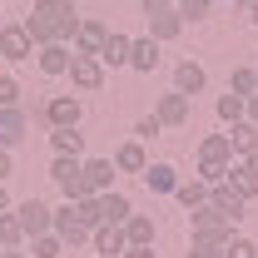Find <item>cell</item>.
Masks as SVG:
<instances>
[{
	"label": "cell",
	"mask_w": 258,
	"mask_h": 258,
	"mask_svg": "<svg viewBox=\"0 0 258 258\" xmlns=\"http://www.w3.org/2000/svg\"><path fill=\"white\" fill-rule=\"evenodd\" d=\"M189 238H204V243L228 248V243L238 238V224H228L214 204H199V209H189Z\"/></svg>",
	"instance_id": "6da1fadb"
},
{
	"label": "cell",
	"mask_w": 258,
	"mask_h": 258,
	"mask_svg": "<svg viewBox=\"0 0 258 258\" xmlns=\"http://www.w3.org/2000/svg\"><path fill=\"white\" fill-rule=\"evenodd\" d=\"M50 228L60 233V243H64V248H85V243H90V224L75 214V204H70V199H64L60 209L50 214Z\"/></svg>",
	"instance_id": "7a4b0ae2"
},
{
	"label": "cell",
	"mask_w": 258,
	"mask_h": 258,
	"mask_svg": "<svg viewBox=\"0 0 258 258\" xmlns=\"http://www.w3.org/2000/svg\"><path fill=\"white\" fill-rule=\"evenodd\" d=\"M25 139H30V109L25 104H0V144L20 149Z\"/></svg>",
	"instance_id": "3957f363"
},
{
	"label": "cell",
	"mask_w": 258,
	"mask_h": 258,
	"mask_svg": "<svg viewBox=\"0 0 258 258\" xmlns=\"http://www.w3.org/2000/svg\"><path fill=\"white\" fill-rule=\"evenodd\" d=\"M64 75H70V85L85 90V95H95L99 85H104V64H99V55H80V50L70 55V70H64Z\"/></svg>",
	"instance_id": "277c9868"
},
{
	"label": "cell",
	"mask_w": 258,
	"mask_h": 258,
	"mask_svg": "<svg viewBox=\"0 0 258 258\" xmlns=\"http://www.w3.org/2000/svg\"><path fill=\"white\" fill-rule=\"evenodd\" d=\"M30 114H40V119H45L50 129H55V124H80L85 104H80L75 95H50L45 104H40V109H30Z\"/></svg>",
	"instance_id": "5b68a950"
},
{
	"label": "cell",
	"mask_w": 258,
	"mask_h": 258,
	"mask_svg": "<svg viewBox=\"0 0 258 258\" xmlns=\"http://www.w3.org/2000/svg\"><path fill=\"white\" fill-rule=\"evenodd\" d=\"M209 204H214V209L224 214L228 224H243V214H248V199H243V194L233 189L228 179H219V184H209Z\"/></svg>",
	"instance_id": "8992f818"
},
{
	"label": "cell",
	"mask_w": 258,
	"mask_h": 258,
	"mask_svg": "<svg viewBox=\"0 0 258 258\" xmlns=\"http://www.w3.org/2000/svg\"><path fill=\"white\" fill-rule=\"evenodd\" d=\"M10 214L20 219V233L35 238V233H45V228H50V214H55V209H50L45 199H25V204H10Z\"/></svg>",
	"instance_id": "52a82bcc"
},
{
	"label": "cell",
	"mask_w": 258,
	"mask_h": 258,
	"mask_svg": "<svg viewBox=\"0 0 258 258\" xmlns=\"http://www.w3.org/2000/svg\"><path fill=\"white\" fill-rule=\"evenodd\" d=\"M70 45L64 40H50V45H35V64H40V75H50V80H60L64 70H70Z\"/></svg>",
	"instance_id": "ba28073f"
},
{
	"label": "cell",
	"mask_w": 258,
	"mask_h": 258,
	"mask_svg": "<svg viewBox=\"0 0 258 258\" xmlns=\"http://www.w3.org/2000/svg\"><path fill=\"white\" fill-rule=\"evenodd\" d=\"M154 119H159L164 129H179V124H189V95H179V90L159 95V104H154Z\"/></svg>",
	"instance_id": "9c48e42d"
},
{
	"label": "cell",
	"mask_w": 258,
	"mask_h": 258,
	"mask_svg": "<svg viewBox=\"0 0 258 258\" xmlns=\"http://www.w3.org/2000/svg\"><path fill=\"white\" fill-rule=\"evenodd\" d=\"M159 40L154 35H144V40H129V70H139V75H154L159 70Z\"/></svg>",
	"instance_id": "30bf717a"
},
{
	"label": "cell",
	"mask_w": 258,
	"mask_h": 258,
	"mask_svg": "<svg viewBox=\"0 0 258 258\" xmlns=\"http://www.w3.org/2000/svg\"><path fill=\"white\" fill-rule=\"evenodd\" d=\"M30 35L20 30V25H0V60H10V64H20V60H30Z\"/></svg>",
	"instance_id": "8fae6325"
},
{
	"label": "cell",
	"mask_w": 258,
	"mask_h": 258,
	"mask_svg": "<svg viewBox=\"0 0 258 258\" xmlns=\"http://www.w3.org/2000/svg\"><path fill=\"white\" fill-rule=\"evenodd\" d=\"M99 64H104V70H119V64H129V35L124 30H109L104 35V40H99Z\"/></svg>",
	"instance_id": "7c38bea8"
},
{
	"label": "cell",
	"mask_w": 258,
	"mask_h": 258,
	"mask_svg": "<svg viewBox=\"0 0 258 258\" xmlns=\"http://www.w3.org/2000/svg\"><path fill=\"white\" fill-rule=\"evenodd\" d=\"M204 85H209V75H204V64H194V60H179L174 64V90L179 95H204Z\"/></svg>",
	"instance_id": "4fadbf2b"
},
{
	"label": "cell",
	"mask_w": 258,
	"mask_h": 258,
	"mask_svg": "<svg viewBox=\"0 0 258 258\" xmlns=\"http://www.w3.org/2000/svg\"><path fill=\"white\" fill-rule=\"evenodd\" d=\"M144 20H149V35H154L159 45H169V40H179V35H184V15H179L174 5L159 10V15H144Z\"/></svg>",
	"instance_id": "5bb4252c"
},
{
	"label": "cell",
	"mask_w": 258,
	"mask_h": 258,
	"mask_svg": "<svg viewBox=\"0 0 258 258\" xmlns=\"http://www.w3.org/2000/svg\"><path fill=\"white\" fill-rule=\"evenodd\" d=\"M228 149H233V159H243L248 149H258V124L253 119H233L228 124Z\"/></svg>",
	"instance_id": "9a60e30c"
},
{
	"label": "cell",
	"mask_w": 258,
	"mask_h": 258,
	"mask_svg": "<svg viewBox=\"0 0 258 258\" xmlns=\"http://www.w3.org/2000/svg\"><path fill=\"white\" fill-rule=\"evenodd\" d=\"M90 243H95V253H124V228L119 224H95L90 228Z\"/></svg>",
	"instance_id": "2e32d148"
},
{
	"label": "cell",
	"mask_w": 258,
	"mask_h": 258,
	"mask_svg": "<svg viewBox=\"0 0 258 258\" xmlns=\"http://www.w3.org/2000/svg\"><path fill=\"white\" fill-rule=\"evenodd\" d=\"M104 35H109V25H104V20H80V30H75V40H70V50H80V55H95Z\"/></svg>",
	"instance_id": "e0dca14e"
},
{
	"label": "cell",
	"mask_w": 258,
	"mask_h": 258,
	"mask_svg": "<svg viewBox=\"0 0 258 258\" xmlns=\"http://www.w3.org/2000/svg\"><path fill=\"white\" fill-rule=\"evenodd\" d=\"M149 164V154H144V139H124L119 149H114V169L119 174H139Z\"/></svg>",
	"instance_id": "ac0fdd59"
},
{
	"label": "cell",
	"mask_w": 258,
	"mask_h": 258,
	"mask_svg": "<svg viewBox=\"0 0 258 258\" xmlns=\"http://www.w3.org/2000/svg\"><path fill=\"white\" fill-rule=\"evenodd\" d=\"M50 149H55V154H85V134H80V124H55V129H50Z\"/></svg>",
	"instance_id": "d6986e66"
},
{
	"label": "cell",
	"mask_w": 258,
	"mask_h": 258,
	"mask_svg": "<svg viewBox=\"0 0 258 258\" xmlns=\"http://www.w3.org/2000/svg\"><path fill=\"white\" fill-rule=\"evenodd\" d=\"M174 199H179V209L189 214V209H199V204H209V184L194 174V179H179L174 184Z\"/></svg>",
	"instance_id": "ffe728a7"
},
{
	"label": "cell",
	"mask_w": 258,
	"mask_h": 258,
	"mask_svg": "<svg viewBox=\"0 0 258 258\" xmlns=\"http://www.w3.org/2000/svg\"><path fill=\"white\" fill-rule=\"evenodd\" d=\"M224 179H228V184H233L238 194H243L248 204L258 199V174H253V169H248L243 159H228V174H224Z\"/></svg>",
	"instance_id": "44dd1931"
},
{
	"label": "cell",
	"mask_w": 258,
	"mask_h": 258,
	"mask_svg": "<svg viewBox=\"0 0 258 258\" xmlns=\"http://www.w3.org/2000/svg\"><path fill=\"white\" fill-rule=\"evenodd\" d=\"M129 219V199L119 189H104L99 194V224H124Z\"/></svg>",
	"instance_id": "7402d4cb"
},
{
	"label": "cell",
	"mask_w": 258,
	"mask_h": 258,
	"mask_svg": "<svg viewBox=\"0 0 258 258\" xmlns=\"http://www.w3.org/2000/svg\"><path fill=\"white\" fill-rule=\"evenodd\" d=\"M139 179H144L154 194H174V184H179L174 164H144V169H139Z\"/></svg>",
	"instance_id": "603a6c76"
},
{
	"label": "cell",
	"mask_w": 258,
	"mask_h": 258,
	"mask_svg": "<svg viewBox=\"0 0 258 258\" xmlns=\"http://www.w3.org/2000/svg\"><path fill=\"white\" fill-rule=\"evenodd\" d=\"M114 159H85V179H90V189L104 194V189H114Z\"/></svg>",
	"instance_id": "cb8c5ba5"
},
{
	"label": "cell",
	"mask_w": 258,
	"mask_h": 258,
	"mask_svg": "<svg viewBox=\"0 0 258 258\" xmlns=\"http://www.w3.org/2000/svg\"><path fill=\"white\" fill-rule=\"evenodd\" d=\"M119 228H124V238H129V243H154V233H159L149 214H134V209H129V219H124Z\"/></svg>",
	"instance_id": "d4e9b609"
},
{
	"label": "cell",
	"mask_w": 258,
	"mask_h": 258,
	"mask_svg": "<svg viewBox=\"0 0 258 258\" xmlns=\"http://www.w3.org/2000/svg\"><path fill=\"white\" fill-rule=\"evenodd\" d=\"M25 243H30V258H64V253H70V248L60 243V233H55V228L35 233V238H25Z\"/></svg>",
	"instance_id": "484cf974"
},
{
	"label": "cell",
	"mask_w": 258,
	"mask_h": 258,
	"mask_svg": "<svg viewBox=\"0 0 258 258\" xmlns=\"http://www.w3.org/2000/svg\"><path fill=\"white\" fill-rule=\"evenodd\" d=\"M228 90H233V95H253L258 90V75H253V64H238V70H233V75H228Z\"/></svg>",
	"instance_id": "4316f807"
},
{
	"label": "cell",
	"mask_w": 258,
	"mask_h": 258,
	"mask_svg": "<svg viewBox=\"0 0 258 258\" xmlns=\"http://www.w3.org/2000/svg\"><path fill=\"white\" fill-rule=\"evenodd\" d=\"M199 159H233V149H228V134H204V144H199Z\"/></svg>",
	"instance_id": "83f0119b"
},
{
	"label": "cell",
	"mask_w": 258,
	"mask_h": 258,
	"mask_svg": "<svg viewBox=\"0 0 258 258\" xmlns=\"http://www.w3.org/2000/svg\"><path fill=\"white\" fill-rule=\"evenodd\" d=\"M25 233H20V219L15 214H0V248H20Z\"/></svg>",
	"instance_id": "f1b7e54d"
},
{
	"label": "cell",
	"mask_w": 258,
	"mask_h": 258,
	"mask_svg": "<svg viewBox=\"0 0 258 258\" xmlns=\"http://www.w3.org/2000/svg\"><path fill=\"white\" fill-rule=\"evenodd\" d=\"M219 119H224V124L243 119V95H233V90H228V95H219Z\"/></svg>",
	"instance_id": "f546056e"
},
{
	"label": "cell",
	"mask_w": 258,
	"mask_h": 258,
	"mask_svg": "<svg viewBox=\"0 0 258 258\" xmlns=\"http://www.w3.org/2000/svg\"><path fill=\"white\" fill-rule=\"evenodd\" d=\"M70 204H75V214H80V219H85L90 228L99 224V194H85V199H70Z\"/></svg>",
	"instance_id": "4dcf8cb0"
},
{
	"label": "cell",
	"mask_w": 258,
	"mask_h": 258,
	"mask_svg": "<svg viewBox=\"0 0 258 258\" xmlns=\"http://www.w3.org/2000/svg\"><path fill=\"white\" fill-rule=\"evenodd\" d=\"M174 10H179L184 20H204V15L214 10V0H174Z\"/></svg>",
	"instance_id": "1f68e13d"
},
{
	"label": "cell",
	"mask_w": 258,
	"mask_h": 258,
	"mask_svg": "<svg viewBox=\"0 0 258 258\" xmlns=\"http://www.w3.org/2000/svg\"><path fill=\"white\" fill-rule=\"evenodd\" d=\"M224 174H228V159H199V179L204 184H219Z\"/></svg>",
	"instance_id": "d6a6232c"
},
{
	"label": "cell",
	"mask_w": 258,
	"mask_h": 258,
	"mask_svg": "<svg viewBox=\"0 0 258 258\" xmlns=\"http://www.w3.org/2000/svg\"><path fill=\"white\" fill-rule=\"evenodd\" d=\"M224 258H258V243H253V238H243V233H238V238H233V243L224 248Z\"/></svg>",
	"instance_id": "836d02e7"
},
{
	"label": "cell",
	"mask_w": 258,
	"mask_h": 258,
	"mask_svg": "<svg viewBox=\"0 0 258 258\" xmlns=\"http://www.w3.org/2000/svg\"><path fill=\"white\" fill-rule=\"evenodd\" d=\"M20 80H10V75H0V104H20Z\"/></svg>",
	"instance_id": "e575fe53"
},
{
	"label": "cell",
	"mask_w": 258,
	"mask_h": 258,
	"mask_svg": "<svg viewBox=\"0 0 258 258\" xmlns=\"http://www.w3.org/2000/svg\"><path fill=\"white\" fill-rule=\"evenodd\" d=\"M159 119H154V114H144V119H139V124H134V139H144V144H149V139H159Z\"/></svg>",
	"instance_id": "d590c367"
},
{
	"label": "cell",
	"mask_w": 258,
	"mask_h": 258,
	"mask_svg": "<svg viewBox=\"0 0 258 258\" xmlns=\"http://www.w3.org/2000/svg\"><path fill=\"white\" fill-rule=\"evenodd\" d=\"M189 258H224V248L219 243H204V238H194V253Z\"/></svg>",
	"instance_id": "8d00e7d4"
},
{
	"label": "cell",
	"mask_w": 258,
	"mask_h": 258,
	"mask_svg": "<svg viewBox=\"0 0 258 258\" xmlns=\"http://www.w3.org/2000/svg\"><path fill=\"white\" fill-rule=\"evenodd\" d=\"M10 174H15V149H5V144H0V184H5Z\"/></svg>",
	"instance_id": "74e56055"
},
{
	"label": "cell",
	"mask_w": 258,
	"mask_h": 258,
	"mask_svg": "<svg viewBox=\"0 0 258 258\" xmlns=\"http://www.w3.org/2000/svg\"><path fill=\"white\" fill-rule=\"evenodd\" d=\"M124 258H154V243H124Z\"/></svg>",
	"instance_id": "f35d334b"
},
{
	"label": "cell",
	"mask_w": 258,
	"mask_h": 258,
	"mask_svg": "<svg viewBox=\"0 0 258 258\" xmlns=\"http://www.w3.org/2000/svg\"><path fill=\"white\" fill-rule=\"evenodd\" d=\"M243 119H253V124H258V90L243 99Z\"/></svg>",
	"instance_id": "ab89813d"
},
{
	"label": "cell",
	"mask_w": 258,
	"mask_h": 258,
	"mask_svg": "<svg viewBox=\"0 0 258 258\" xmlns=\"http://www.w3.org/2000/svg\"><path fill=\"white\" fill-rule=\"evenodd\" d=\"M139 5H144V15H159V10H169V5H174V0H139Z\"/></svg>",
	"instance_id": "60d3db41"
},
{
	"label": "cell",
	"mask_w": 258,
	"mask_h": 258,
	"mask_svg": "<svg viewBox=\"0 0 258 258\" xmlns=\"http://www.w3.org/2000/svg\"><path fill=\"white\" fill-rule=\"evenodd\" d=\"M0 214H10V189L0 184Z\"/></svg>",
	"instance_id": "b9f144b4"
},
{
	"label": "cell",
	"mask_w": 258,
	"mask_h": 258,
	"mask_svg": "<svg viewBox=\"0 0 258 258\" xmlns=\"http://www.w3.org/2000/svg\"><path fill=\"white\" fill-rule=\"evenodd\" d=\"M243 164H248V169L258 174V149H248V154H243Z\"/></svg>",
	"instance_id": "7bdbcfd3"
},
{
	"label": "cell",
	"mask_w": 258,
	"mask_h": 258,
	"mask_svg": "<svg viewBox=\"0 0 258 258\" xmlns=\"http://www.w3.org/2000/svg\"><path fill=\"white\" fill-rule=\"evenodd\" d=\"M248 20H253V30H258V0H253V5H248Z\"/></svg>",
	"instance_id": "ee69618b"
},
{
	"label": "cell",
	"mask_w": 258,
	"mask_h": 258,
	"mask_svg": "<svg viewBox=\"0 0 258 258\" xmlns=\"http://www.w3.org/2000/svg\"><path fill=\"white\" fill-rule=\"evenodd\" d=\"M0 258H30V253H15V248H0Z\"/></svg>",
	"instance_id": "f6af8a7d"
},
{
	"label": "cell",
	"mask_w": 258,
	"mask_h": 258,
	"mask_svg": "<svg viewBox=\"0 0 258 258\" xmlns=\"http://www.w3.org/2000/svg\"><path fill=\"white\" fill-rule=\"evenodd\" d=\"M95 258H124V253H95Z\"/></svg>",
	"instance_id": "bcb514c9"
},
{
	"label": "cell",
	"mask_w": 258,
	"mask_h": 258,
	"mask_svg": "<svg viewBox=\"0 0 258 258\" xmlns=\"http://www.w3.org/2000/svg\"><path fill=\"white\" fill-rule=\"evenodd\" d=\"M64 5H80V0H64Z\"/></svg>",
	"instance_id": "7dc6e473"
},
{
	"label": "cell",
	"mask_w": 258,
	"mask_h": 258,
	"mask_svg": "<svg viewBox=\"0 0 258 258\" xmlns=\"http://www.w3.org/2000/svg\"><path fill=\"white\" fill-rule=\"evenodd\" d=\"M253 75H258V64H253Z\"/></svg>",
	"instance_id": "c3c4849f"
}]
</instances>
